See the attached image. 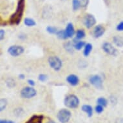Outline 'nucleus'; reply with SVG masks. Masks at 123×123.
I'll list each match as a JSON object with an SVG mask.
<instances>
[{
	"mask_svg": "<svg viewBox=\"0 0 123 123\" xmlns=\"http://www.w3.org/2000/svg\"><path fill=\"white\" fill-rule=\"evenodd\" d=\"M24 0H20L18 3L16 11L12 16L10 17V24L18 25L21 21V17H22L23 10H24Z\"/></svg>",
	"mask_w": 123,
	"mask_h": 123,
	"instance_id": "obj_1",
	"label": "nucleus"
},
{
	"mask_svg": "<svg viewBox=\"0 0 123 123\" xmlns=\"http://www.w3.org/2000/svg\"><path fill=\"white\" fill-rule=\"evenodd\" d=\"M64 104L65 106L68 108L75 109L79 106V100L76 95L70 94L66 96L64 100Z\"/></svg>",
	"mask_w": 123,
	"mask_h": 123,
	"instance_id": "obj_2",
	"label": "nucleus"
},
{
	"mask_svg": "<svg viewBox=\"0 0 123 123\" xmlns=\"http://www.w3.org/2000/svg\"><path fill=\"white\" fill-rule=\"evenodd\" d=\"M50 67L55 71L60 70L63 67V62L59 57L50 56L48 59Z\"/></svg>",
	"mask_w": 123,
	"mask_h": 123,
	"instance_id": "obj_3",
	"label": "nucleus"
},
{
	"mask_svg": "<svg viewBox=\"0 0 123 123\" xmlns=\"http://www.w3.org/2000/svg\"><path fill=\"white\" fill-rule=\"evenodd\" d=\"M71 116L72 113L68 109L63 108L58 111L57 117L61 123H67L70 121Z\"/></svg>",
	"mask_w": 123,
	"mask_h": 123,
	"instance_id": "obj_4",
	"label": "nucleus"
},
{
	"mask_svg": "<svg viewBox=\"0 0 123 123\" xmlns=\"http://www.w3.org/2000/svg\"><path fill=\"white\" fill-rule=\"evenodd\" d=\"M21 96L24 99H31L35 97L37 94V91L32 86L24 87L21 90Z\"/></svg>",
	"mask_w": 123,
	"mask_h": 123,
	"instance_id": "obj_5",
	"label": "nucleus"
},
{
	"mask_svg": "<svg viewBox=\"0 0 123 123\" xmlns=\"http://www.w3.org/2000/svg\"><path fill=\"white\" fill-rule=\"evenodd\" d=\"M24 48L20 45H12L8 47L7 52L12 57H18L24 52Z\"/></svg>",
	"mask_w": 123,
	"mask_h": 123,
	"instance_id": "obj_6",
	"label": "nucleus"
},
{
	"mask_svg": "<svg viewBox=\"0 0 123 123\" xmlns=\"http://www.w3.org/2000/svg\"><path fill=\"white\" fill-rule=\"evenodd\" d=\"M102 49L106 54L110 55L115 56L117 54V49H115L110 43H104L102 45Z\"/></svg>",
	"mask_w": 123,
	"mask_h": 123,
	"instance_id": "obj_7",
	"label": "nucleus"
},
{
	"mask_svg": "<svg viewBox=\"0 0 123 123\" xmlns=\"http://www.w3.org/2000/svg\"><path fill=\"white\" fill-rule=\"evenodd\" d=\"M89 82L91 85H93L97 89H101L103 88V81L101 77L99 75H93L90 77Z\"/></svg>",
	"mask_w": 123,
	"mask_h": 123,
	"instance_id": "obj_8",
	"label": "nucleus"
},
{
	"mask_svg": "<svg viewBox=\"0 0 123 123\" xmlns=\"http://www.w3.org/2000/svg\"><path fill=\"white\" fill-rule=\"evenodd\" d=\"M83 23L86 28H92L96 23V19L95 17L92 14H86L83 18Z\"/></svg>",
	"mask_w": 123,
	"mask_h": 123,
	"instance_id": "obj_9",
	"label": "nucleus"
},
{
	"mask_svg": "<svg viewBox=\"0 0 123 123\" xmlns=\"http://www.w3.org/2000/svg\"><path fill=\"white\" fill-rule=\"evenodd\" d=\"M65 34L67 39L72 38L75 34V30L74 27V25L72 23H68L66 26V28L64 30Z\"/></svg>",
	"mask_w": 123,
	"mask_h": 123,
	"instance_id": "obj_10",
	"label": "nucleus"
},
{
	"mask_svg": "<svg viewBox=\"0 0 123 123\" xmlns=\"http://www.w3.org/2000/svg\"><path fill=\"white\" fill-rule=\"evenodd\" d=\"M105 29L102 25H98L95 26L93 31V36L95 38H100L105 34Z\"/></svg>",
	"mask_w": 123,
	"mask_h": 123,
	"instance_id": "obj_11",
	"label": "nucleus"
},
{
	"mask_svg": "<svg viewBox=\"0 0 123 123\" xmlns=\"http://www.w3.org/2000/svg\"><path fill=\"white\" fill-rule=\"evenodd\" d=\"M66 80L69 85H70L71 86H73L78 85V84L79 83V77L77 75L75 74H70L68 75L66 78Z\"/></svg>",
	"mask_w": 123,
	"mask_h": 123,
	"instance_id": "obj_12",
	"label": "nucleus"
},
{
	"mask_svg": "<svg viewBox=\"0 0 123 123\" xmlns=\"http://www.w3.org/2000/svg\"><path fill=\"white\" fill-rule=\"evenodd\" d=\"M44 116L42 115H33L26 123H43Z\"/></svg>",
	"mask_w": 123,
	"mask_h": 123,
	"instance_id": "obj_13",
	"label": "nucleus"
},
{
	"mask_svg": "<svg viewBox=\"0 0 123 123\" xmlns=\"http://www.w3.org/2000/svg\"><path fill=\"white\" fill-rule=\"evenodd\" d=\"M82 110H83L85 113L87 114V115L89 117H91L93 114V108L90 105H85L82 106Z\"/></svg>",
	"mask_w": 123,
	"mask_h": 123,
	"instance_id": "obj_14",
	"label": "nucleus"
},
{
	"mask_svg": "<svg viewBox=\"0 0 123 123\" xmlns=\"http://www.w3.org/2000/svg\"><path fill=\"white\" fill-rule=\"evenodd\" d=\"M73 43H74L75 50H81V49L84 48L86 44L85 41L82 40H77L75 39L74 40Z\"/></svg>",
	"mask_w": 123,
	"mask_h": 123,
	"instance_id": "obj_15",
	"label": "nucleus"
},
{
	"mask_svg": "<svg viewBox=\"0 0 123 123\" xmlns=\"http://www.w3.org/2000/svg\"><path fill=\"white\" fill-rule=\"evenodd\" d=\"M84 50H83V55L85 57H88L90 55V54L92 52L93 50V46L91 43H86L85 46L84 47Z\"/></svg>",
	"mask_w": 123,
	"mask_h": 123,
	"instance_id": "obj_16",
	"label": "nucleus"
},
{
	"mask_svg": "<svg viewBox=\"0 0 123 123\" xmlns=\"http://www.w3.org/2000/svg\"><path fill=\"white\" fill-rule=\"evenodd\" d=\"M113 42L118 47H123V37L120 36H115L113 37Z\"/></svg>",
	"mask_w": 123,
	"mask_h": 123,
	"instance_id": "obj_17",
	"label": "nucleus"
},
{
	"mask_svg": "<svg viewBox=\"0 0 123 123\" xmlns=\"http://www.w3.org/2000/svg\"><path fill=\"white\" fill-rule=\"evenodd\" d=\"M75 39L77 40H82L83 38H85L86 34H85V31L83 29H79L75 32Z\"/></svg>",
	"mask_w": 123,
	"mask_h": 123,
	"instance_id": "obj_18",
	"label": "nucleus"
},
{
	"mask_svg": "<svg viewBox=\"0 0 123 123\" xmlns=\"http://www.w3.org/2000/svg\"><path fill=\"white\" fill-rule=\"evenodd\" d=\"M24 24L28 27H33V26H36V23L33 19L32 18H26L24 19Z\"/></svg>",
	"mask_w": 123,
	"mask_h": 123,
	"instance_id": "obj_19",
	"label": "nucleus"
},
{
	"mask_svg": "<svg viewBox=\"0 0 123 123\" xmlns=\"http://www.w3.org/2000/svg\"><path fill=\"white\" fill-rule=\"evenodd\" d=\"M64 47H65V50L68 52H73L74 50V43L70 42V41H68V42L65 43L64 44Z\"/></svg>",
	"mask_w": 123,
	"mask_h": 123,
	"instance_id": "obj_20",
	"label": "nucleus"
},
{
	"mask_svg": "<svg viewBox=\"0 0 123 123\" xmlns=\"http://www.w3.org/2000/svg\"><path fill=\"white\" fill-rule=\"evenodd\" d=\"M97 104L99 105H101L103 107H106L108 105V101L105 97H99L97 100Z\"/></svg>",
	"mask_w": 123,
	"mask_h": 123,
	"instance_id": "obj_21",
	"label": "nucleus"
},
{
	"mask_svg": "<svg viewBox=\"0 0 123 123\" xmlns=\"http://www.w3.org/2000/svg\"><path fill=\"white\" fill-rule=\"evenodd\" d=\"M47 32L50 34H56L57 32H58V28L52 26H48L46 28Z\"/></svg>",
	"mask_w": 123,
	"mask_h": 123,
	"instance_id": "obj_22",
	"label": "nucleus"
},
{
	"mask_svg": "<svg viewBox=\"0 0 123 123\" xmlns=\"http://www.w3.org/2000/svg\"><path fill=\"white\" fill-rule=\"evenodd\" d=\"M81 3L79 0H72V8L74 11L79 10L81 8Z\"/></svg>",
	"mask_w": 123,
	"mask_h": 123,
	"instance_id": "obj_23",
	"label": "nucleus"
},
{
	"mask_svg": "<svg viewBox=\"0 0 123 123\" xmlns=\"http://www.w3.org/2000/svg\"><path fill=\"white\" fill-rule=\"evenodd\" d=\"M7 106V101L5 99H0V112L4 110Z\"/></svg>",
	"mask_w": 123,
	"mask_h": 123,
	"instance_id": "obj_24",
	"label": "nucleus"
},
{
	"mask_svg": "<svg viewBox=\"0 0 123 123\" xmlns=\"http://www.w3.org/2000/svg\"><path fill=\"white\" fill-rule=\"evenodd\" d=\"M57 36L59 39H67V37H66V36L65 34V32H64V30H59L57 32L56 34Z\"/></svg>",
	"mask_w": 123,
	"mask_h": 123,
	"instance_id": "obj_25",
	"label": "nucleus"
},
{
	"mask_svg": "<svg viewBox=\"0 0 123 123\" xmlns=\"http://www.w3.org/2000/svg\"><path fill=\"white\" fill-rule=\"evenodd\" d=\"M48 79V76H47L46 74H41L39 75L38 76V80L41 82H45Z\"/></svg>",
	"mask_w": 123,
	"mask_h": 123,
	"instance_id": "obj_26",
	"label": "nucleus"
},
{
	"mask_svg": "<svg viewBox=\"0 0 123 123\" xmlns=\"http://www.w3.org/2000/svg\"><path fill=\"white\" fill-rule=\"evenodd\" d=\"M6 85L8 86L9 88H13V87L16 85V83L14 81V79H8L6 81Z\"/></svg>",
	"mask_w": 123,
	"mask_h": 123,
	"instance_id": "obj_27",
	"label": "nucleus"
},
{
	"mask_svg": "<svg viewBox=\"0 0 123 123\" xmlns=\"http://www.w3.org/2000/svg\"><path fill=\"white\" fill-rule=\"evenodd\" d=\"M95 111L97 113L100 114V113H101L103 111H104V107L101 106V105H97V106L95 107Z\"/></svg>",
	"mask_w": 123,
	"mask_h": 123,
	"instance_id": "obj_28",
	"label": "nucleus"
},
{
	"mask_svg": "<svg viewBox=\"0 0 123 123\" xmlns=\"http://www.w3.org/2000/svg\"><path fill=\"white\" fill-rule=\"evenodd\" d=\"M81 7H86L89 3V0H79Z\"/></svg>",
	"mask_w": 123,
	"mask_h": 123,
	"instance_id": "obj_29",
	"label": "nucleus"
},
{
	"mask_svg": "<svg viewBox=\"0 0 123 123\" xmlns=\"http://www.w3.org/2000/svg\"><path fill=\"white\" fill-rule=\"evenodd\" d=\"M116 29L117 30L119 31V32H122L123 31V21H121L116 26Z\"/></svg>",
	"mask_w": 123,
	"mask_h": 123,
	"instance_id": "obj_30",
	"label": "nucleus"
},
{
	"mask_svg": "<svg viewBox=\"0 0 123 123\" xmlns=\"http://www.w3.org/2000/svg\"><path fill=\"white\" fill-rule=\"evenodd\" d=\"M5 30L3 29H0V41H2L5 38Z\"/></svg>",
	"mask_w": 123,
	"mask_h": 123,
	"instance_id": "obj_31",
	"label": "nucleus"
},
{
	"mask_svg": "<svg viewBox=\"0 0 123 123\" xmlns=\"http://www.w3.org/2000/svg\"><path fill=\"white\" fill-rule=\"evenodd\" d=\"M27 83H28V85L30 86H32L34 87L36 85V83H35V81L33 80V79H28L27 80Z\"/></svg>",
	"mask_w": 123,
	"mask_h": 123,
	"instance_id": "obj_32",
	"label": "nucleus"
},
{
	"mask_svg": "<svg viewBox=\"0 0 123 123\" xmlns=\"http://www.w3.org/2000/svg\"><path fill=\"white\" fill-rule=\"evenodd\" d=\"M0 123H14V122L8 120H0Z\"/></svg>",
	"mask_w": 123,
	"mask_h": 123,
	"instance_id": "obj_33",
	"label": "nucleus"
},
{
	"mask_svg": "<svg viewBox=\"0 0 123 123\" xmlns=\"http://www.w3.org/2000/svg\"><path fill=\"white\" fill-rule=\"evenodd\" d=\"M19 38L20 39H25L26 38V35L20 34L19 36Z\"/></svg>",
	"mask_w": 123,
	"mask_h": 123,
	"instance_id": "obj_34",
	"label": "nucleus"
},
{
	"mask_svg": "<svg viewBox=\"0 0 123 123\" xmlns=\"http://www.w3.org/2000/svg\"><path fill=\"white\" fill-rule=\"evenodd\" d=\"M19 79H24L25 78V75L23 74H20L19 75Z\"/></svg>",
	"mask_w": 123,
	"mask_h": 123,
	"instance_id": "obj_35",
	"label": "nucleus"
},
{
	"mask_svg": "<svg viewBox=\"0 0 123 123\" xmlns=\"http://www.w3.org/2000/svg\"><path fill=\"white\" fill-rule=\"evenodd\" d=\"M47 123H55L54 121H52V120H50V121H49L48 122H47Z\"/></svg>",
	"mask_w": 123,
	"mask_h": 123,
	"instance_id": "obj_36",
	"label": "nucleus"
},
{
	"mask_svg": "<svg viewBox=\"0 0 123 123\" xmlns=\"http://www.w3.org/2000/svg\"><path fill=\"white\" fill-rule=\"evenodd\" d=\"M1 24H2V21L1 19V18H0V25Z\"/></svg>",
	"mask_w": 123,
	"mask_h": 123,
	"instance_id": "obj_37",
	"label": "nucleus"
}]
</instances>
